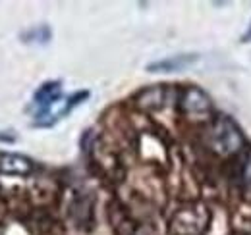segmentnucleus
<instances>
[{"mask_svg":"<svg viewBox=\"0 0 251 235\" xmlns=\"http://www.w3.org/2000/svg\"><path fill=\"white\" fill-rule=\"evenodd\" d=\"M209 141L215 152H219L222 156H230L236 154L242 145H244V135L242 129L238 127V123L228 116L217 118V121L213 123L211 131H209Z\"/></svg>","mask_w":251,"mask_h":235,"instance_id":"f257e3e1","label":"nucleus"},{"mask_svg":"<svg viewBox=\"0 0 251 235\" xmlns=\"http://www.w3.org/2000/svg\"><path fill=\"white\" fill-rule=\"evenodd\" d=\"M89 98V91H77V93H74L72 96H66V98H58V100H54L50 106H47L45 110H39L37 114H35V121H33V125L35 127H50V125H54L60 118H64L66 114H70L77 104H81L83 100H87Z\"/></svg>","mask_w":251,"mask_h":235,"instance_id":"f03ea898","label":"nucleus"},{"mask_svg":"<svg viewBox=\"0 0 251 235\" xmlns=\"http://www.w3.org/2000/svg\"><path fill=\"white\" fill-rule=\"evenodd\" d=\"M180 108L188 114H207L211 110V98L199 87H188L180 94Z\"/></svg>","mask_w":251,"mask_h":235,"instance_id":"7ed1b4c3","label":"nucleus"},{"mask_svg":"<svg viewBox=\"0 0 251 235\" xmlns=\"http://www.w3.org/2000/svg\"><path fill=\"white\" fill-rule=\"evenodd\" d=\"M197 62V54H178V56H168V58L157 60V62H151L147 66V71H153V73H168V71H180L184 68H188L191 64Z\"/></svg>","mask_w":251,"mask_h":235,"instance_id":"20e7f679","label":"nucleus"},{"mask_svg":"<svg viewBox=\"0 0 251 235\" xmlns=\"http://www.w3.org/2000/svg\"><path fill=\"white\" fill-rule=\"evenodd\" d=\"M35 170L29 158L20 154H0V172L2 174H14V176H29Z\"/></svg>","mask_w":251,"mask_h":235,"instance_id":"39448f33","label":"nucleus"},{"mask_svg":"<svg viewBox=\"0 0 251 235\" xmlns=\"http://www.w3.org/2000/svg\"><path fill=\"white\" fill-rule=\"evenodd\" d=\"M62 93V81H47L35 91L33 94V106L39 110H45L47 106H50L54 100L60 98ZM37 110V112H39Z\"/></svg>","mask_w":251,"mask_h":235,"instance_id":"423d86ee","label":"nucleus"},{"mask_svg":"<svg viewBox=\"0 0 251 235\" xmlns=\"http://www.w3.org/2000/svg\"><path fill=\"white\" fill-rule=\"evenodd\" d=\"M50 27L49 25H37V27H31V29L24 31L20 37L24 43H39V45H47L50 41Z\"/></svg>","mask_w":251,"mask_h":235,"instance_id":"0eeeda50","label":"nucleus"},{"mask_svg":"<svg viewBox=\"0 0 251 235\" xmlns=\"http://www.w3.org/2000/svg\"><path fill=\"white\" fill-rule=\"evenodd\" d=\"M240 185H242V191H244L246 199L251 201V150L246 152V156L242 160V166H240Z\"/></svg>","mask_w":251,"mask_h":235,"instance_id":"6e6552de","label":"nucleus"},{"mask_svg":"<svg viewBox=\"0 0 251 235\" xmlns=\"http://www.w3.org/2000/svg\"><path fill=\"white\" fill-rule=\"evenodd\" d=\"M12 131H0V143H14L16 135H10Z\"/></svg>","mask_w":251,"mask_h":235,"instance_id":"1a4fd4ad","label":"nucleus"},{"mask_svg":"<svg viewBox=\"0 0 251 235\" xmlns=\"http://www.w3.org/2000/svg\"><path fill=\"white\" fill-rule=\"evenodd\" d=\"M251 39V25H250V31H248V35H246V39H244V41H250Z\"/></svg>","mask_w":251,"mask_h":235,"instance_id":"9d476101","label":"nucleus"}]
</instances>
